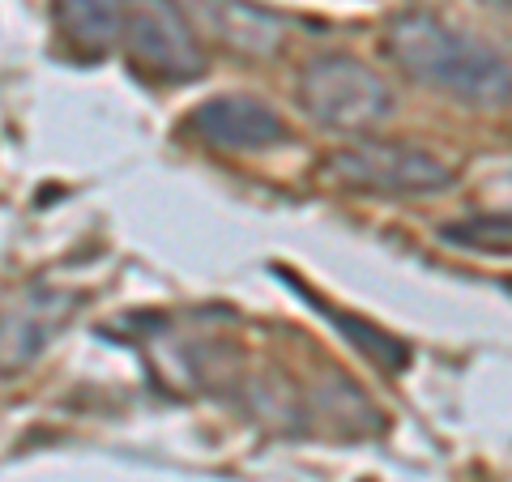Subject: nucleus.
I'll return each mask as SVG.
<instances>
[{
  "label": "nucleus",
  "mask_w": 512,
  "mask_h": 482,
  "mask_svg": "<svg viewBox=\"0 0 512 482\" xmlns=\"http://www.w3.org/2000/svg\"><path fill=\"white\" fill-rule=\"evenodd\" d=\"M384 52L414 82L448 94L474 111L508 107V60L470 30L440 22L436 13L410 9L393 18Z\"/></svg>",
  "instance_id": "obj_1"
},
{
  "label": "nucleus",
  "mask_w": 512,
  "mask_h": 482,
  "mask_svg": "<svg viewBox=\"0 0 512 482\" xmlns=\"http://www.w3.org/2000/svg\"><path fill=\"white\" fill-rule=\"evenodd\" d=\"M299 107L329 133H372L393 116V90L346 52L312 56L299 69Z\"/></svg>",
  "instance_id": "obj_2"
},
{
  "label": "nucleus",
  "mask_w": 512,
  "mask_h": 482,
  "mask_svg": "<svg viewBox=\"0 0 512 482\" xmlns=\"http://www.w3.org/2000/svg\"><path fill=\"white\" fill-rule=\"evenodd\" d=\"M116 39L128 64L158 86H188L205 77V47L175 0H120Z\"/></svg>",
  "instance_id": "obj_3"
},
{
  "label": "nucleus",
  "mask_w": 512,
  "mask_h": 482,
  "mask_svg": "<svg viewBox=\"0 0 512 482\" xmlns=\"http://www.w3.org/2000/svg\"><path fill=\"white\" fill-rule=\"evenodd\" d=\"M325 171L346 188L376 192V197H436L453 188V167L440 163L406 141H355L338 154H329Z\"/></svg>",
  "instance_id": "obj_4"
},
{
  "label": "nucleus",
  "mask_w": 512,
  "mask_h": 482,
  "mask_svg": "<svg viewBox=\"0 0 512 482\" xmlns=\"http://www.w3.org/2000/svg\"><path fill=\"white\" fill-rule=\"evenodd\" d=\"M192 137L222 154H265L286 141V120L252 94H218L192 111Z\"/></svg>",
  "instance_id": "obj_5"
},
{
  "label": "nucleus",
  "mask_w": 512,
  "mask_h": 482,
  "mask_svg": "<svg viewBox=\"0 0 512 482\" xmlns=\"http://www.w3.org/2000/svg\"><path fill=\"white\" fill-rule=\"evenodd\" d=\"M77 295L52 291V286H35L26 291L13 308L0 312V376H13L30 367L47 346L64 333V325L73 320Z\"/></svg>",
  "instance_id": "obj_6"
},
{
  "label": "nucleus",
  "mask_w": 512,
  "mask_h": 482,
  "mask_svg": "<svg viewBox=\"0 0 512 482\" xmlns=\"http://www.w3.org/2000/svg\"><path fill=\"white\" fill-rule=\"evenodd\" d=\"M175 5L210 39H218L222 47H231L239 56H252V60L278 56L286 47V35H291L286 18L252 5V0H175Z\"/></svg>",
  "instance_id": "obj_7"
},
{
  "label": "nucleus",
  "mask_w": 512,
  "mask_h": 482,
  "mask_svg": "<svg viewBox=\"0 0 512 482\" xmlns=\"http://www.w3.org/2000/svg\"><path fill=\"white\" fill-rule=\"evenodd\" d=\"M52 22L73 56L103 60L116 47L120 0H52Z\"/></svg>",
  "instance_id": "obj_8"
},
{
  "label": "nucleus",
  "mask_w": 512,
  "mask_h": 482,
  "mask_svg": "<svg viewBox=\"0 0 512 482\" xmlns=\"http://www.w3.org/2000/svg\"><path fill=\"white\" fill-rule=\"evenodd\" d=\"M325 316L363 350L367 359L380 367V372H402V367L410 363V350H406L402 337H393V333H384V329H376V325H367V320L346 316V312H338V308H325Z\"/></svg>",
  "instance_id": "obj_9"
},
{
  "label": "nucleus",
  "mask_w": 512,
  "mask_h": 482,
  "mask_svg": "<svg viewBox=\"0 0 512 482\" xmlns=\"http://www.w3.org/2000/svg\"><path fill=\"white\" fill-rule=\"evenodd\" d=\"M453 248L470 252H508V214H474L461 222H448L440 231Z\"/></svg>",
  "instance_id": "obj_10"
},
{
  "label": "nucleus",
  "mask_w": 512,
  "mask_h": 482,
  "mask_svg": "<svg viewBox=\"0 0 512 482\" xmlns=\"http://www.w3.org/2000/svg\"><path fill=\"white\" fill-rule=\"evenodd\" d=\"M487 9H495V13H508V0H483Z\"/></svg>",
  "instance_id": "obj_11"
}]
</instances>
